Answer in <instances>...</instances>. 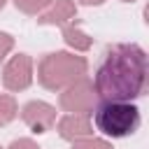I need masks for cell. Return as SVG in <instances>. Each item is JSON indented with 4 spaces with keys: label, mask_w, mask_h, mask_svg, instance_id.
I'll use <instances>...</instances> for the list:
<instances>
[{
    "label": "cell",
    "mask_w": 149,
    "mask_h": 149,
    "mask_svg": "<svg viewBox=\"0 0 149 149\" xmlns=\"http://www.w3.org/2000/svg\"><path fill=\"white\" fill-rule=\"evenodd\" d=\"M21 119H23V123H26L33 133H47V130H51L54 123H56V109H54L49 102L30 100V102L23 105Z\"/></svg>",
    "instance_id": "cell-6"
},
{
    "label": "cell",
    "mask_w": 149,
    "mask_h": 149,
    "mask_svg": "<svg viewBox=\"0 0 149 149\" xmlns=\"http://www.w3.org/2000/svg\"><path fill=\"white\" fill-rule=\"evenodd\" d=\"M33 81V58L28 54H16L2 70V84L9 91H23Z\"/></svg>",
    "instance_id": "cell-5"
},
{
    "label": "cell",
    "mask_w": 149,
    "mask_h": 149,
    "mask_svg": "<svg viewBox=\"0 0 149 149\" xmlns=\"http://www.w3.org/2000/svg\"><path fill=\"white\" fill-rule=\"evenodd\" d=\"M72 149H112V144L107 140H98V137H81L72 142Z\"/></svg>",
    "instance_id": "cell-12"
},
{
    "label": "cell",
    "mask_w": 149,
    "mask_h": 149,
    "mask_svg": "<svg viewBox=\"0 0 149 149\" xmlns=\"http://www.w3.org/2000/svg\"><path fill=\"white\" fill-rule=\"evenodd\" d=\"M16 112H19L16 100L12 95H7V93H0V126H7L9 121H14Z\"/></svg>",
    "instance_id": "cell-10"
},
{
    "label": "cell",
    "mask_w": 149,
    "mask_h": 149,
    "mask_svg": "<svg viewBox=\"0 0 149 149\" xmlns=\"http://www.w3.org/2000/svg\"><path fill=\"white\" fill-rule=\"evenodd\" d=\"M81 5H102L105 0H79Z\"/></svg>",
    "instance_id": "cell-15"
},
{
    "label": "cell",
    "mask_w": 149,
    "mask_h": 149,
    "mask_svg": "<svg viewBox=\"0 0 149 149\" xmlns=\"http://www.w3.org/2000/svg\"><path fill=\"white\" fill-rule=\"evenodd\" d=\"M95 126L107 137H128L140 128V109L133 102H102L95 112Z\"/></svg>",
    "instance_id": "cell-3"
},
{
    "label": "cell",
    "mask_w": 149,
    "mask_h": 149,
    "mask_svg": "<svg viewBox=\"0 0 149 149\" xmlns=\"http://www.w3.org/2000/svg\"><path fill=\"white\" fill-rule=\"evenodd\" d=\"M63 40L68 42V47H72L74 51H88L93 44V37L88 33L81 30L79 23H65L63 26Z\"/></svg>",
    "instance_id": "cell-9"
},
{
    "label": "cell",
    "mask_w": 149,
    "mask_h": 149,
    "mask_svg": "<svg viewBox=\"0 0 149 149\" xmlns=\"http://www.w3.org/2000/svg\"><path fill=\"white\" fill-rule=\"evenodd\" d=\"M77 16V5L72 0H56L51 2V7L37 19V23L42 26H65Z\"/></svg>",
    "instance_id": "cell-8"
},
{
    "label": "cell",
    "mask_w": 149,
    "mask_h": 149,
    "mask_svg": "<svg viewBox=\"0 0 149 149\" xmlns=\"http://www.w3.org/2000/svg\"><path fill=\"white\" fill-rule=\"evenodd\" d=\"M5 5H7V0H0V9H2V7H5Z\"/></svg>",
    "instance_id": "cell-16"
},
{
    "label": "cell",
    "mask_w": 149,
    "mask_h": 149,
    "mask_svg": "<svg viewBox=\"0 0 149 149\" xmlns=\"http://www.w3.org/2000/svg\"><path fill=\"white\" fill-rule=\"evenodd\" d=\"M123 2H135V0H123Z\"/></svg>",
    "instance_id": "cell-17"
},
{
    "label": "cell",
    "mask_w": 149,
    "mask_h": 149,
    "mask_svg": "<svg viewBox=\"0 0 149 149\" xmlns=\"http://www.w3.org/2000/svg\"><path fill=\"white\" fill-rule=\"evenodd\" d=\"M147 54L137 44H114L95 72V93L105 102H130L144 93Z\"/></svg>",
    "instance_id": "cell-1"
},
{
    "label": "cell",
    "mask_w": 149,
    "mask_h": 149,
    "mask_svg": "<svg viewBox=\"0 0 149 149\" xmlns=\"http://www.w3.org/2000/svg\"><path fill=\"white\" fill-rule=\"evenodd\" d=\"M12 47H14V37L7 35V33H0V63H2L5 56L12 51Z\"/></svg>",
    "instance_id": "cell-13"
},
{
    "label": "cell",
    "mask_w": 149,
    "mask_h": 149,
    "mask_svg": "<svg viewBox=\"0 0 149 149\" xmlns=\"http://www.w3.org/2000/svg\"><path fill=\"white\" fill-rule=\"evenodd\" d=\"M54 0H14V5H16V9H21L23 14H30V16H35V14H40L44 7H49Z\"/></svg>",
    "instance_id": "cell-11"
},
{
    "label": "cell",
    "mask_w": 149,
    "mask_h": 149,
    "mask_svg": "<svg viewBox=\"0 0 149 149\" xmlns=\"http://www.w3.org/2000/svg\"><path fill=\"white\" fill-rule=\"evenodd\" d=\"M95 98H98V93L93 88V81L81 77L74 84H70L68 88H63L61 107L70 114H91L95 107Z\"/></svg>",
    "instance_id": "cell-4"
},
{
    "label": "cell",
    "mask_w": 149,
    "mask_h": 149,
    "mask_svg": "<svg viewBox=\"0 0 149 149\" xmlns=\"http://www.w3.org/2000/svg\"><path fill=\"white\" fill-rule=\"evenodd\" d=\"M93 133V126H91V119L88 114H65L61 121H58V135L63 140H81V137H88Z\"/></svg>",
    "instance_id": "cell-7"
},
{
    "label": "cell",
    "mask_w": 149,
    "mask_h": 149,
    "mask_svg": "<svg viewBox=\"0 0 149 149\" xmlns=\"http://www.w3.org/2000/svg\"><path fill=\"white\" fill-rule=\"evenodd\" d=\"M86 70H88V63L84 56H74L68 51H54L40 61L37 79L44 88L61 91V88H68L70 84H74L77 79H81L86 74Z\"/></svg>",
    "instance_id": "cell-2"
},
{
    "label": "cell",
    "mask_w": 149,
    "mask_h": 149,
    "mask_svg": "<svg viewBox=\"0 0 149 149\" xmlns=\"http://www.w3.org/2000/svg\"><path fill=\"white\" fill-rule=\"evenodd\" d=\"M9 149H40V147H37V142H33L28 137H21V140H14L9 144Z\"/></svg>",
    "instance_id": "cell-14"
}]
</instances>
